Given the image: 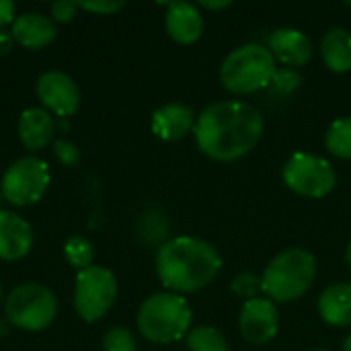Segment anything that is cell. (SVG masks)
<instances>
[{
  "instance_id": "1",
  "label": "cell",
  "mask_w": 351,
  "mask_h": 351,
  "mask_svg": "<svg viewBox=\"0 0 351 351\" xmlns=\"http://www.w3.org/2000/svg\"><path fill=\"white\" fill-rule=\"evenodd\" d=\"M263 115L245 101H220L208 105L195 119L193 138L208 158L234 162L247 156L263 136Z\"/></svg>"
},
{
  "instance_id": "2",
  "label": "cell",
  "mask_w": 351,
  "mask_h": 351,
  "mask_svg": "<svg viewBox=\"0 0 351 351\" xmlns=\"http://www.w3.org/2000/svg\"><path fill=\"white\" fill-rule=\"evenodd\" d=\"M222 269L216 247L204 239L177 237L156 251V276L167 292L193 294L210 286Z\"/></svg>"
},
{
  "instance_id": "3",
  "label": "cell",
  "mask_w": 351,
  "mask_h": 351,
  "mask_svg": "<svg viewBox=\"0 0 351 351\" xmlns=\"http://www.w3.org/2000/svg\"><path fill=\"white\" fill-rule=\"evenodd\" d=\"M191 319V308L181 294L158 292L140 304L136 325L144 339L158 346H169L189 333Z\"/></svg>"
},
{
  "instance_id": "4",
  "label": "cell",
  "mask_w": 351,
  "mask_h": 351,
  "mask_svg": "<svg viewBox=\"0 0 351 351\" xmlns=\"http://www.w3.org/2000/svg\"><path fill=\"white\" fill-rule=\"evenodd\" d=\"M315 278V255L306 249L292 247L278 253L263 269V294L274 302H294L311 290Z\"/></svg>"
},
{
  "instance_id": "5",
  "label": "cell",
  "mask_w": 351,
  "mask_h": 351,
  "mask_svg": "<svg viewBox=\"0 0 351 351\" xmlns=\"http://www.w3.org/2000/svg\"><path fill=\"white\" fill-rule=\"evenodd\" d=\"M278 62L267 45L245 43L232 49L220 66V82L232 95H253L269 88Z\"/></svg>"
},
{
  "instance_id": "6",
  "label": "cell",
  "mask_w": 351,
  "mask_h": 351,
  "mask_svg": "<svg viewBox=\"0 0 351 351\" xmlns=\"http://www.w3.org/2000/svg\"><path fill=\"white\" fill-rule=\"evenodd\" d=\"M56 313L58 300L53 292L33 282L16 286L4 302L6 321L21 331L37 333L47 329L53 323Z\"/></svg>"
},
{
  "instance_id": "7",
  "label": "cell",
  "mask_w": 351,
  "mask_h": 351,
  "mask_svg": "<svg viewBox=\"0 0 351 351\" xmlns=\"http://www.w3.org/2000/svg\"><path fill=\"white\" fill-rule=\"evenodd\" d=\"M117 298V280L111 269L90 265L76 274L74 311L84 323L101 321Z\"/></svg>"
},
{
  "instance_id": "8",
  "label": "cell",
  "mask_w": 351,
  "mask_h": 351,
  "mask_svg": "<svg viewBox=\"0 0 351 351\" xmlns=\"http://www.w3.org/2000/svg\"><path fill=\"white\" fill-rule=\"evenodd\" d=\"M282 179L290 191L311 199L327 197L337 185L333 165L308 152H294L282 169Z\"/></svg>"
},
{
  "instance_id": "9",
  "label": "cell",
  "mask_w": 351,
  "mask_h": 351,
  "mask_svg": "<svg viewBox=\"0 0 351 351\" xmlns=\"http://www.w3.org/2000/svg\"><path fill=\"white\" fill-rule=\"evenodd\" d=\"M49 187V169L47 162L37 156H23L14 160L2 175L0 191L2 197L16 206L25 208L37 204Z\"/></svg>"
},
{
  "instance_id": "10",
  "label": "cell",
  "mask_w": 351,
  "mask_h": 351,
  "mask_svg": "<svg viewBox=\"0 0 351 351\" xmlns=\"http://www.w3.org/2000/svg\"><path fill=\"white\" fill-rule=\"evenodd\" d=\"M280 325L278 306L274 300L259 296L247 300L239 315V331L249 346H265L269 343Z\"/></svg>"
},
{
  "instance_id": "11",
  "label": "cell",
  "mask_w": 351,
  "mask_h": 351,
  "mask_svg": "<svg viewBox=\"0 0 351 351\" xmlns=\"http://www.w3.org/2000/svg\"><path fill=\"white\" fill-rule=\"evenodd\" d=\"M35 90L43 109L60 115L62 119L74 115L80 107V90L76 82L60 70L43 72L37 78Z\"/></svg>"
},
{
  "instance_id": "12",
  "label": "cell",
  "mask_w": 351,
  "mask_h": 351,
  "mask_svg": "<svg viewBox=\"0 0 351 351\" xmlns=\"http://www.w3.org/2000/svg\"><path fill=\"white\" fill-rule=\"evenodd\" d=\"M267 47L276 58V62H282L286 68H294V70L306 66L315 53V45L311 37L294 27L276 29L267 39Z\"/></svg>"
},
{
  "instance_id": "13",
  "label": "cell",
  "mask_w": 351,
  "mask_h": 351,
  "mask_svg": "<svg viewBox=\"0 0 351 351\" xmlns=\"http://www.w3.org/2000/svg\"><path fill=\"white\" fill-rule=\"evenodd\" d=\"M165 14V29L169 37L181 45H191L199 41L204 33V16L199 6L191 2H169Z\"/></svg>"
},
{
  "instance_id": "14",
  "label": "cell",
  "mask_w": 351,
  "mask_h": 351,
  "mask_svg": "<svg viewBox=\"0 0 351 351\" xmlns=\"http://www.w3.org/2000/svg\"><path fill=\"white\" fill-rule=\"evenodd\" d=\"M195 119H197V115L193 113L191 107H187L183 103H169L152 113L150 128L156 138H160L165 142H177V140L185 138L189 132H193Z\"/></svg>"
},
{
  "instance_id": "15",
  "label": "cell",
  "mask_w": 351,
  "mask_h": 351,
  "mask_svg": "<svg viewBox=\"0 0 351 351\" xmlns=\"http://www.w3.org/2000/svg\"><path fill=\"white\" fill-rule=\"evenodd\" d=\"M33 247V230L31 224L12 214L0 210V259L2 261H19Z\"/></svg>"
},
{
  "instance_id": "16",
  "label": "cell",
  "mask_w": 351,
  "mask_h": 351,
  "mask_svg": "<svg viewBox=\"0 0 351 351\" xmlns=\"http://www.w3.org/2000/svg\"><path fill=\"white\" fill-rule=\"evenodd\" d=\"M10 35L27 49H41L56 39V25L41 12H25L12 21Z\"/></svg>"
},
{
  "instance_id": "17",
  "label": "cell",
  "mask_w": 351,
  "mask_h": 351,
  "mask_svg": "<svg viewBox=\"0 0 351 351\" xmlns=\"http://www.w3.org/2000/svg\"><path fill=\"white\" fill-rule=\"evenodd\" d=\"M16 130H19L21 144L29 152H39L51 142L56 132V121L49 111L41 107H31L21 113Z\"/></svg>"
},
{
  "instance_id": "18",
  "label": "cell",
  "mask_w": 351,
  "mask_h": 351,
  "mask_svg": "<svg viewBox=\"0 0 351 351\" xmlns=\"http://www.w3.org/2000/svg\"><path fill=\"white\" fill-rule=\"evenodd\" d=\"M319 315L331 327H351V284L339 282L319 296Z\"/></svg>"
},
{
  "instance_id": "19",
  "label": "cell",
  "mask_w": 351,
  "mask_h": 351,
  "mask_svg": "<svg viewBox=\"0 0 351 351\" xmlns=\"http://www.w3.org/2000/svg\"><path fill=\"white\" fill-rule=\"evenodd\" d=\"M321 58L335 74L351 70V33L343 27L329 29L321 39Z\"/></svg>"
},
{
  "instance_id": "20",
  "label": "cell",
  "mask_w": 351,
  "mask_h": 351,
  "mask_svg": "<svg viewBox=\"0 0 351 351\" xmlns=\"http://www.w3.org/2000/svg\"><path fill=\"white\" fill-rule=\"evenodd\" d=\"M325 148L335 158L351 160V115L335 119L325 134Z\"/></svg>"
},
{
  "instance_id": "21",
  "label": "cell",
  "mask_w": 351,
  "mask_h": 351,
  "mask_svg": "<svg viewBox=\"0 0 351 351\" xmlns=\"http://www.w3.org/2000/svg\"><path fill=\"white\" fill-rule=\"evenodd\" d=\"M185 346L189 351H230L226 337L212 325L189 329L185 335Z\"/></svg>"
},
{
  "instance_id": "22",
  "label": "cell",
  "mask_w": 351,
  "mask_h": 351,
  "mask_svg": "<svg viewBox=\"0 0 351 351\" xmlns=\"http://www.w3.org/2000/svg\"><path fill=\"white\" fill-rule=\"evenodd\" d=\"M64 257L68 259V263L72 267H76L78 271L86 269L93 265L95 261V249L93 243L84 237H70L64 245Z\"/></svg>"
},
{
  "instance_id": "23",
  "label": "cell",
  "mask_w": 351,
  "mask_h": 351,
  "mask_svg": "<svg viewBox=\"0 0 351 351\" xmlns=\"http://www.w3.org/2000/svg\"><path fill=\"white\" fill-rule=\"evenodd\" d=\"M302 86V76L298 70L294 68H278L274 78H271V84H269V93L278 99H288L290 95H294L298 88Z\"/></svg>"
},
{
  "instance_id": "24",
  "label": "cell",
  "mask_w": 351,
  "mask_h": 351,
  "mask_svg": "<svg viewBox=\"0 0 351 351\" xmlns=\"http://www.w3.org/2000/svg\"><path fill=\"white\" fill-rule=\"evenodd\" d=\"M230 290L234 292V296H239L247 302V300L259 298V294L263 292V280L257 274L245 271V274H239L230 282Z\"/></svg>"
},
{
  "instance_id": "25",
  "label": "cell",
  "mask_w": 351,
  "mask_h": 351,
  "mask_svg": "<svg viewBox=\"0 0 351 351\" xmlns=\"http://www.w3.org/2000/svg\"><path fill=\"white\" fill-rule=\"evenodd\" d=\"M103 351H138V343L130 329L113 327L103 337Z\"/></svg>"
},
{
  "instance_id": "26",
  "label": "cell",
  "mask_w": 351,
  "mask_h": 351,
  "mask_svg": "<svg viewBox=\"0 0 351 351\" xmlns=\"http://www.w3.org/2000/svg\"><path fill=\"white\" fill-rule=\"evenodd\" d=\"M53 154L60 160V165H64V167H76L80 160V150L70 140H58L53 144Z\"/></svg>"
},
{
  "instance_id": "27",
  "label": "cell",
  "mask_w": 351,
  "mask_h": 351,
  "mask_svg": "<svg viewBox=\"0 0 351 351\" xmlns=\"http://www.w3.org/2000/svg\"><path fill=\"white\" fill-rule=\"evenodd\" d=\"M76 4L82 10L97 12V14H113L125 6V2H121V0H97V2H76Z\"/></svg>"
},
{
  "instance_id": "28",
  "label": "cell",
  "mask_w": 351,
  "mask_h": 351,
  "mask_svg": "<svg viewBox=\"0 0 351 351\" xmlns=\"http://www.w3.org/2000/svg\"><path fill=\"white\" fill-rule=\"evenodd\" d=\"M76 10H78V4L70 2V0H58L49 8L51 21H56V23H70L76 16Z\"/></svg>"
},
{
  "instance_id": "29",
  "label": "cell",
  "mask_w": 351,
  "mask_h": 351,
  "mask_svg": "<svg viewBox=\"0 0 351 351\" xmlns=\"http://www.w3.org/2000/svg\"><path fill=\"white\" fill-rule=\"evenodd\" d=\"M12 21H14V2L0 0V29L12 25Z\"/></svg>"
},
{
  "instance_id": "30",
  "label": "cell",
  "mask_w": 351,
  "mask_h": 351,
  "mask_svg": "<svg viewBox=\"0 0 351 351\" xmlns=\"http://www.w3.org/2000/svg\"><path fill=\"white\" fill-rule=\"evenodd\" d=\"M12 43H14V39H12L10 31L0 29V53H8L12 49Z\"/></svg>"
},
{
  "instance_id": "31",
  "label": "cell",
  "mask_w": 351,
  "mask_h": 351,
  "mask_svg": "<svg viewBox=\"0 0 351 351\" xmlns=\"http://www.w3.org/2000/svg\"><path fill=\"white\" fill-rule=\"evenodd\" d=\"M232 2L230 0H220V2H208V0H202L199 6L202 8H208V10H222V8H228Z\"/></svg>"
},
{
  "instance_id": "32",
  "label": "cell",
  "mask_w": 351,
  "mask_h": 351,
  "mask_svg": "<svg viewBox=\"0 0 351 351\" xmlns=\"http://www.w3.org/2000/svg\"><path fill=\"white\" fill-rule=\"evenodd\" d=\"M343 351H351V333H348V337L343 341Z\"/></svg>"
},
{
  "instance_id": "33",
  "label": "cell",
  "mask_w": 351,
  "mask_h": 351,
  "mask_svg": "<svg viewBox=\"0 0 351 351\" xmlns=\"http://www.w3.org/2000/svg\"><path fill=\"white\" fill-rule=\"evenodd\" d=\"M346 263L351 267V241L350 245H348V249H346Z\"/></svg>"
},
{
  "instance_id": "34",
  "label": "cell",
  "mask_w": 351,
  "mask_h": 351,
  "mask_svg": "<svg viewBox=\"0 0 351 351\" xmlns=\"http://www.w3.org/2000/svg\"><path fill=\"white\" fill-rule=\"evenodd\" d=\"M8 323V321H6ZM6 323H0V335H6L8 333V329H6Z\"/></svg>"
},
{
  "instance_id": "35",
  "label": "cell",
  "mask_w": 351,
  "mask_h": 351,
  "mask_svg": "<svg viewBox=\"0 0 351 351\" xmlns=\"http://www.w3.org/2000/svg\"><path fill=\"white\" fill-rule=\"evenodd\" d=\"M0 302H2V286H0Z\"/></svg>"
},
{
  "instance_id": "36",
  "label": "cell",
  "mask_w": 351,
  "mask_h": 351,
  "mask_svg": "<svg viewBox=\"0 0 351 351\" xmlns=\"http://www.w3.org/2000/svg\"><path fill=\"white\" fill-rule=\"evenodd\" d=\"M0 202H2V191H0Z\"/></svg>"
},
{
  "instance_id": "37",
  "label": "cell",
  "mask_w": 351,
  "mask_h": 351,
  "mask_svg": "<svg viewBox=\"0 0 351 351\" xmlns=\"http://www.w3.org/2000/svg\"><path fill=\"white\" fill-rule=\"evenodd\" d=\"M319 351H325V350H319Z\"/></svg>"
}]
</instances>
